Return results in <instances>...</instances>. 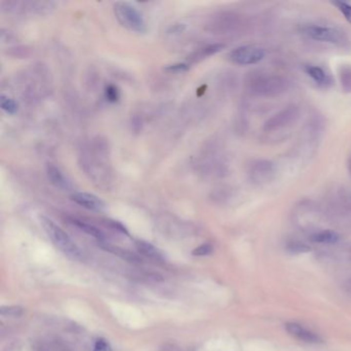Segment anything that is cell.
Segmentation results:
<instances>
[{
	"mask_svg": "<svg viewBox=\"0 0 351 351\" xmlns=\"http://www.w3.org/2000/svg\"><path fill=\"white\" fill-rule=\"evenodd\" d=\"M82 158V166L94 183L107 184L108 164L105 160L106 151L98 144H93Z\"/></svg>",
	"mask_w": 351,
	"mask_h": 351,
	"instance_id": "6da1fadb",
	"label": "cell"
},
{
	"mask_svg": "<svg viewBox=\"0 0 351 351\" xmlns=\"http://www.w3.org/2000/svg\"><path fill=\"white\" fill-rule=\"evenodd\" d=\"M40 221L49 238L64 254L73 260L82 258V250L60 226L44 215L40 216Z\"/></svg>",
	"mask_w": 351,
	"mask_h": 351,
	"instance_id": "7a4b0ae2",
	"label": "cell"
},
{
	"mask_svg": "<svg viewBox=\"0 0 351 351\" xmlns=\"http://www.w3.org/2000/svg\"><path fill=\"white\" fill-rule=\"evenodd\" d=\"M289 88V82L279 75L258 74L252 77L248 82V90L255 96H278Z\"/></svg>",
	"mask_w": 351,
	"mask_h": 351,
	"instance_id": "3957f363",
	"label": "cell"
},
{
	"mask_svg": "<svg viewBox=\"0 0 351 351\" xmlns=\"http://www.w3.org/2000/svg\"><path fill=\"white\" fill-rule=\"evenodd\" d=\"M113 14L118 22L127 30L144 34L146 32V23L138 9L130 2L118 1L113 4Z\"/></svg>",
	"mask_w": 351,
	"mask_h": 351,
	"instance_id": "277c9868",
	"label": "cell"
},
{
	"mask_svg": "<svg viewBox=\"0 0 351 351\" xmlns=\"http://www.w3.org/2000/svg\"><path fill=\"white\" fill-rule=\"evenodd\" d=\"M300 115V110L297 106L290 105L284 109L280 110L279 112L275 113L269 120L266 121L264 124V131L266 132H273L275 130H279L281 128L288 127L295 123Z\"/></svg>",
	"mask_w": 351,
	"mask_h": 351,
	"instance_id": "5b68a950",
	"label": "cell"
},
{
	"mask_svg": "<svg viewBox=\"0 0 351 351\" xmlns=\"http://www.w3.org/2000/svg\"><path fill=\"white\" fill-rule=\"evenodd\" d=\"M266 53L262 47L254 45H243L233 50L229 55V58L235 64L252 65L262 61Z\"/></svg>",
	"mask_w": 351,
	"mask_h": 351,
	"instance_id": "8992f818",
	"label": "cell"
},
{
	"mask_svg": "<svg viewBox=\"0 0 351 351\" xmlns=\"http://www.w3.org/2000/svg\"><path fill=\"white\" fill-rule=\"evenodd\" d=\"M305 33L310 39L321 42L340 43L343 41V33L333 27L310 26L306 28Z\"/></svg>",
	"mask_w": 351,
	"mask_h": 351,
	"instance_id": "52a82bcc",
	"label": "cell"
},
{
	"mask_svg": "<svg viewBox=\"0 0 351 351\" xmlns=\"http://www.w3.org/2000/svg\"><path fill=\"white\" fill-rule=\"evenodd\" d=\"M70 199L78 205L86 208L88 210L100 212L105 209L106 204L99 197L86 192H77L70 196Z\"/></svg>",
	"mask_w": 351,
	"mask_h": 351,
	"instance_id": "ba28073f",
	"label": "cell"
},
{
	"mask_svg": "<svg viewBox=\"0 0 351 351\" xmlns=\"http://www.w3.org/2000/svg\"><path fill=\"white\" fill-rule=\"evenodd\" d=\"M135 245L137 250L144 255V257L149 259V261L155 263H164L166 261L164 252L159 249L154 244L145 240H137L135 242Z\"/></svg>",
	"mask_w": 351,
	"mask_h": 351,
	"instance_id": "9c48e42d",
	"label": "cell"
},
{
	"mask_svg": "<svg viewBox=\"0 0 351 351\" xmlns=\"http://www.w3.org/2000/svg\"><path fill=\"white\" fill-rule=\"evenodd\" d=\"M286 330L290 335L297 337L298 339H300L302 341H305V342H307V343L321 342V339L316 334L313 333V331L306 330L301 325L296 324V322H288V324L286 325Z\"/></svg>",
	"mask_w": 351,
	"mask_h": 351,
	"instance_id": "30bf717a",
	"label": "cell"
},
{
	"mask_svg": "<svg viewBox=\"0 0 351 351\" xmlns=\"http://www.w3.org/2000/svg\"><path fill=\"white\" fill-rule=\"evenodd\" d=\"M273 173V164L269 161H257L250 167V175L254 182H266Z\"/></svg>",
	"mask_w": 351,
	"mask_h": 351,
	"instance_id": "8fae6325",
	"label": "cell"
},
{
	"mask_svg": "<svg viewBox=\"0 0 351 351\" xmlns=\"http://www.w3.org/2000/svg\"><path fill=\"white\" fill-rule=\"evenodd\" d=\"M46 176L49 178L50 183L58 187L60 189H69L71 187L70 182L66 178V176L63 174L61 170L53 165V164H47L46 165Z\"/></svg>",
	"mask_w": 351,
	"mask_h": 351,
	"instance_id": "7c38bea8",
	"label": "cell"
},
{
	"mask_svg": "<svg viewBox=\"0 0 351 351\" xmlns=\"http://www.w3.org/2000/svg\"><path fill=\"white\" fill-rule=\"evenodd\" d=\"M101 246L102 248H104L105 250L118 255V257L124 259L126 261H129V262H132V263H139L141 262L140 259L137 257V255L135 253H133L129 250H126V249H123L121 248H118V246H115L112 244H109V243H106V242H102L101 243Z\"/></svg>",
	"mask_w": 351,
	"mask_h": 351,
	"instance_id": "4fadbf2b",
	"label": "cell"
},
{
	"mask_svg": "<svg viewBox=\"0 0 351 351\" xmlns=\"http://www.w3.org/2000/svg\"><path fill=\"white\" fill-rule=\"evenodd\" d=\"M72 223H73V225L77 226L79 229H81L83 232L87 233L88 235L94 237V238L98 239L99 241L104 242V240H105V235H104L103 232L101 230H99L98 227H96L95 226L87 224L84 222H82V221H79V220H73Z\"/></svg>",
	"mask_w": 351,
	"mask_h": 351,
	"instance_id": "5bb4252c",
	"label": "cell"
},
{
	"mask_svg": "<svg viewBox=\"0 0 351 351\" xmlns=\"http://www.w3.org/2000/svg\"><path fill=\"white\" fill-rule=\"evenodd\" d=\"M339 239H340L339 234L331 230L321 231L319 233L312 235L311 237V240L313 242H317V243H336L339 241Z\"/></svg>",
	"mask_w": 351,
	"mask_h": 351,
	"instance_id": "9a60e30c",
	"label": "cell"
},
{
	"mask_svg": "<svg viewBox=\"0 0 351 351\" xmlns=\"http://www.w3.org/2000/svg\"><path fill=\"white\" fill-rule=\"evenodd\" d=\"M305 71L316 83H318V84H326L327 83L328 75L320 67H317V66L309 65V66H306V67H305Z\"/></svg>",
	"mask_w": 351,
	"mask_h": 351,
	"instance_id": "2e32d148",
	"label": "cell"
},
{
	"mask_svg": "<svg viewBox=\"0 0 351 351\" xmlns=\"http://www.w3.org/2000/svg\"><path fill=\"white\" fill-rule=\"evenodd\" d=\"M341 87L346 93H351V66L344 65L340 68Z\"/></svg>",
	"mask_w": 351,
	"mask_h": 351,
	"instance_id": "e0dca14e",
	"label": "cell"
},
{
	"mask_svg": "<svg viewBox=\"0 0 351 351\" xmlns=\"http://www.w3.org/2000/svg\"><path fill=\"white\" fill-rule=\"evenodd\" d=\"M226 47V45L224 43H213V44H209L203 49H201L196 54V59H202V58H206V57L212 56L216 53H220L221 51H223Z\"/></svg>",
	"mask_w": 351,
	"mask_h": 351,
	"instance_id": "ac0fdd59",
	"label": "cell"
},
{
	"mask_svg": "<svg viewBox=\"0 0 351 351\" xmlns=\"http://www.w3.org/2000/svg\"><path fill=\"white\" fill-rule=\"evenodd\" d=\"M0 106L7 115H15L19 108L18 103L13 98L6 96L4 94H1V96H0Z\"/></svg>",
	"mask_w": 351,
	"mask_h": 351,
	"instance_id": "d6986e66",
	"label": "cell"
},
{
	"mask_svg": "<svg viewBox=\"0 0 351 351\" xmlns=\"http://www.w3.org/2000/svg\"><path fill=\"white\" fill-rule=\"evenodd\" d=\"M0 314L6 317L18 318L24 314V308L21 306H2L0 308Z\"/></svg>",
	"mask_w": 351,
	"mask_h": 351,
	"instance_id": "ffe728a7",
	"label": "cell"
},
{
	"mask_svg": "<svg viewBox=\"0 0 351 351\" xmlns=\"http://www.w3.org/2000/svg\"><path fill=\"white\" fill-rule=\"evenodd\" d=\"M287 249L289 252L293 254H300V253H307L311 250L310 246L302 243V242H290L288 244Z\"/></svg>",
	"mask_w": 351,
	"mask_h": 351,
	"instance_id": "44dd1931",
	"label": "cell"
},
{
	"mask_svg": "<svg viewBox=\"0 0 351 351\" xmlns=\"http://www.w3.org/2000/svg\"><path fill=\"white\" fill-rule=\"evenodd\" d=\"M104 95H105V98L108 102L115 103L120 99V90L116 84L109 83L105 87V90H104Z\"/></svg>",
	"mask_w": 351,
	"mask_h": 351,
	"instance_id": "7402d4cb",
	"label": "cell"
},
{
	"mask_svg": "<svg viewBox=\"0 0 351 351\" xmlns=\"http://www.w3.org/2000/svg\"><path fill=\"white\" fill-rule=\"evenodd\" d=\"M331 4L337 6L339 11L343 14L347 22L351 24V4H349L345 1H333L331 2Z\"/></svg>",
	"mask_w": 351,
	"mask_h": 351,
	"instance_id": "603a6c76",
	"label": "cell"
},
{
	"mask_svg": "<svg viewBox=\"0 0 351 351\" xmlns=\"http://www.w3.org/2000/svg\"><path fill=\"white\" fill-rule=\"evenodd\" d=\"M212 252H213V246L210 243H204L196 248L192 251V254L195 255V257H204V255H208Z\"/></svg>",
	"mask_w": 351,
	"mask_h": 351,
	"instance_id": "cb8c5ba5",
	"label": "cell"
},
{
	"mask_svg": "<svg viewBox=\"0 0 351 351\" xmlns=\"http://www.w3.org/2000/svg\"><path fill=\"white\" fill-rule=\"evenodd\" d=\"M93 351H112L108 341L104 338H97L95 341Z\"/></svg>",
	"mask_w": 351,
	"mask_h": 351,
	"instance_id": "d4e9b609",
	"label": "cell"
},
{
	"mask_svg": "<svg viewBox=\"0 0 351 351\" xmlns=\"http://www.w3.org/2000/svg\"><path fill=\"white\" fill-rule=\"evenodd\" d=\"M189 68L188 64L186 63H175L171 65H167L164 68L168 72H183Z\"/></svg>",
	"mask_w": 351,
	"mask_h": 351,
	"instance_id": "484cf974",
	"label": "cell"
},
{
	"mask_svg": "<svg viewBox=\"0 0 351 351\" xmlns=\"http://www.w3.org/2000/svg\"><path fill=\"white\" fill-rule=\"evenodd\" d=\"M162 351H179V349H177L173 345H166L164 346V349Z\"/></svg>",
	"mask_w": 351,
	"mask_h": 351,
	"instance_id": "4316f807",
	"label": "cell"
}]
</instances>
